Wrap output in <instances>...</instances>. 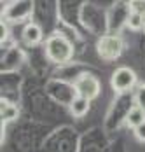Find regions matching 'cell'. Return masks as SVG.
<instances>
[{
    "label": "cell",
    "instance_id": "12",
    "mask_svg": "<svg viewBox=\"0 0 145 152\" xmlns=\"http://www.w3.org/2000/svg\"><path fill=\"white\" fill-rule=\"evenodd\" d=\"M0 28H2V35H0V39H2V40H5V39H7V25H5V23H2V25H0Z\"/></svg>",
    "mask_w": 145,
    "mask_h": 152
},
{
    "label": "cell",
    "instance_id": "9",
    "mask_svg": "<svg viewBox=\"0 0 145 152\" xmlns=\"http://www.w3.org/2000/svg\"><path fill=\"white\" fill-rule=\"evenodd\" d=\"M128 26L131 30H140L145 26V16L138 14V12H130L128 16Z\"/></svg>",
    "mask_w": 145,
    "mask_h": 152
},
{
    "label": "cell",
    "instance_id": "4",
    "mask_svg": "<svg viewBox=\"0 0 145 152\" xmlns=\"http://www.w3.org/2000/svg\"><path fill=\"white\" fill-rule=\"evenodd\" d=\"M136 74L130 66H119L110 77V86L116 93H126L136 86Z\"/></svg>",
    "mask_w": 145,
    "mask_h": 152
},
{
    "label": "cell",
    "instance_id": "6",
    "mask_svg": "<svg viewBox=\"0 0 145 152\" xmlns=\"http://www.w3.org/2000/svg\"><path fill=\"white\" fill-rule=\"evenodd\" d=\"M0 114H2V124H7V122L14 121L19 115V110L14 103H9L7 100H2L0 102Z\"/></svg>",
    "mask_w": 145,
    "mask_h": 152
},
{
    "label": "cell",
    "instance_id": "11",
    "mask_svg": "<svg viewBox=\"0 0 145 152\" xmlns=\"http://www.w3.org/2000/svg\"><path fill=\"white\" fill-rule=\"evenodd\" d=\"M135 137L138 142H145V122H142L138 128H135Z\"/></svg>",
    "mask_w": 145,
    "mask_h": 152
},
{
    "label": "cell",
    "instance_id": "10",
    "mask_svg": "<svg viewBox=\"0 0 145 152\" xmlns=\"http://www.w3.org/2000/svg\"><path fill=\"white\" fill-rule=\"evenodd\" d=\"M135 103L136 107H140L142 110H145V84H140L135 91Z\"/></svg>",
    "mask_w": 145,
    "mask_h": 152
},
{
    "label": "cell",
    "instance_id": "3",
    "mask_svg": "<svg viewBox=\"0 0 145 152\" xmlns=\"http://www.w3.org/2000/svg\"><path fill=\"white\" fill-rule=\"evenodd\" d=\"M73 89L77 93V96L86 98L87 102H91V100L98 98V94L102 91V84L93 74H82L73 82Z\"/></svg>",
    "mask_w": 145,
    "mask_h": 152
},
{
    "label": "cell",
    "instance_id": "8",
    "mask_svg": "<svg viewBox=\"0 0 145 152\" xmlns=\"http://www.w3.org/2000/svg\"><path fill=\"white\" fill-rule=\"evenodd\" d=\"M142 122H145V110H142L140 107H133L130 108V112L126 114V124L130 126V128H138Z\"/></svg>",
    "mask_w": 145,
    "mask_h": 152
},
{
    "label": "cell",
    "instance_id": "7",
    "mask_svg": "<svg viewBox=\"0 0 145 152\" xmlns=\"http://www.w3.org/2000/svg\"><path fill=\"white\" fill-rule=\"evenodd\" d=\"M70 114H72L73 117H82V115H86L87 110H89V102H87L86 98H81V96H75L72 102H70Z\"/></svg>",
    "mask_w": 145,
    "mask_h": 152
},
{
    "label": "cell",
    "instance_id": "1",
    "mask_svg": "<svg viewBox=\"0 0 145 152\" xmlns=\"http://www.w3.org/2000/svg\"><path fill=\"white\" fill-rule=\"evenodd\" d=\"M45 54L53 63L63 65V63H68L72 60L73 46L67 37H63L59 33H54L45 40Z\"/></svg>",
    "mask_w": 145,
    "mask_h": 152
},
{
    "label": "cell",
    "instance_id": "5",
    "mask_svg": "<svg viewBox=\"0 0 145 152\" xmlns=\"http://www.w3.org/2000/svg\"><path fill=\"white\" fill-rule=\"evenodd\" d=\"M23 40H25L28 46L39 44V42L42 40V30H40V26H39V25H33V23L25 25V28H23Z\"/></svg>",
    "mask_w": 145,
    "mask_h": 152
},
{
    "label": "cell",
    "instance_id": "2",
    "mask_svg": "<svg viewBox=\"0 0 145 152\" xmlns=\"http://www.w3.org/2000/svg\"><path fill=\"white\" fill-rule=\"evenodd\" d=\"M98 56L105 61L117 60L124 51V40L119 35H103L96 44Z\"/></svg>",
    "mask_w": 145,
    "mask_h": 152
}]
</instances>
